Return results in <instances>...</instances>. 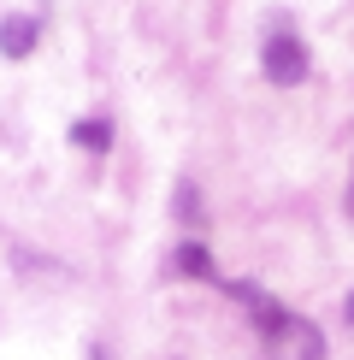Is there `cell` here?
I'll use <instances>...</instances> for the list:
<instances>
[{
    "mask_svg": "<svg viewBox=\"0 0 354 360\" xmlns=\"http://www.w3.org/2000/svg\"><path fill=\"white\" fill-rule=\"evenodd\" d=\"M230 295L254 313V325H260L266 354H272V360H324V331H319L313 319H295V313H284L266 290H254V283H230Z\"/></svg>",
    "mask_w": 354,
    "mask_h": 360,
    "instance_id": "cell-1",
    "label": "cell"
},
{
    "mask_svg": "<svg viewBox=\"0 0 354 360\" xmlns=\"http://www.w3.org/2000/svg\"><path fill=\"white\" fill-rule=\"evenodd\" d=\"M260 71L272 77L277 89H295V83H307V41L295 36V30L277 24L272 36H266V48H260Z\"/></svg>",
    "mask_w": 354,
    "mask_h": 360,
    "instance_id": "cell-2",
    "label": "cell"
},
{
    "mask_svg": "<svg viewBox=\"0 0 354 360\" xmlns=\"http://www.w3.org/2000/svg\"><path fill=\"white\" fill-rule=\"evenodd\" d=\"M36 41H41V24L36 18H24V12L0 18V53H6V59H29V53H36Z\"/></svg>",
    "mask_w": 354,
    "mask_h": 360,
    "instance_id": "cell-3",
    "label": "cell"
},
{
    "mask_svg": "<svg viewBox=\"0 0 354 360\" xmlns=\"http://www.w3.org/2000/svg\"><path fill=\"white\" fill-rule=\"evenodd\" d=\"M171 266H177L183 278H213V254H206L201 243H183V248L171 254Z\"/></svg>",
    "mask_w": 354,
    "mask_h": 360,
    "instance_id": "cell-4",
    "label": "cell"
},
{
    "mask_svg": "<svg viewBox=\"0 0 354 360\" xmlns=\"http://www.w3.org/2000/svg\"><path fill=\"white\" fill-rule=\"evenodd\" d=\"M71 142L88 148V154H100V148L112 142V124H107V118H83V124H71Z\"/></svg>",
    "mask_w": 354,
    "mask_h": 360,
    "instance_id": "cell-5",
    "label": "cell"
},
{
    "mask_svg": "<svg viewBox=\"0 0 354 360\" xmlns=\"http://www.w3.org/2000/svg\"><path fill=\"white\" fill-rule=\"evenodd\" d=\"M177 219H183V224L201 219V195H195V184H177Z\"/></svg>",
    "mask_w": 354,
    "mask_h": 360,
    "instance_id": "cell-6",
    "label": "cell"
},
{
    "mask_svg": "<svg viewBox=\"0 0 354 360\" xmlns=\"http://www.w3.org/2000/svg\"><path fill=\"white\" fill-rule=\"evenodd\" d=\"M348 213H354V172H348Z\"/></svg>",
    "mask_w": 354,
    "mask_h": 360,
    "instance_id": "cell-7",
    "label": "cell"
},
{
    "mask_svg": "<svg viewBox=\"0 0 354 360\" xmlns=\"http://www.w3.org/2000/svg\"><path fill=\"white\" fill-rule=\"evenodd\" d=\"M343 313H348V325H354V295H348V302H343Z\"/></svg>",
    "mask_w": 354,
    "mask_h": 360,
    "instance_id": "cell-8",
    "label": "cell"
},
{
    "mask_svg": "<svg viewBox=\"0 0 354 360\" xmlns=\"http://www.w3.org/2000/svg\"><path fill=\"white\" fill-rule=\"evenodd\" d=\"M88 360H107V354H100V349H88Z\"/></svg>",
    "mask_w": 354,
    "mask_h": 360,
    "instance_id": "cell-9",
    "label": "cell"
}]
</instances>
